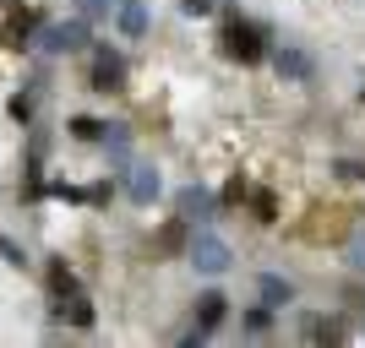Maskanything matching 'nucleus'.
<instances>
[{
	"label": "nucleus",
	"instance_id": "f257e3e1",
	"mask_svg": "<svg viewBox=\"0 0 365 348\" xmlns=\"http://www.w3.org/2000/svg\"><path fill=\"white\" fill-rule=\"evenodd\" d=\"M82 44H88V22H82V16H76V22H49L44 38H38L44 55H71V49H82Z\"/></svg>",
	"mask_w": 365,
	"mask_h": 348
},
{
	"label": "nucleus",
	"instance_id": "f03ea898",
	"mask_svg": "<svg viewBox=\"0 0 365 348\" xmlns=\"http://www.w3.org/2000/svg\"><path fill=\"white\" fill-rule=\"evenodd\" d=\"M224 55H229V60H262V28H251V22H229V28H224Z\"/></svg>",
	"mask_w": 365,
	"mask_h": 348
},
{
	"label": "nucleus",
	"instance_id": "7ed1b4c3",
	"mask_svg": "<svg viewBox=\"0 0 365 348\" xmlns=\"http://www.w3.org/2000/svg\"><path fill=\"white\" fill-rule=\"evenodd\" d=\"M191 267H197V273H224V267H229V245L202 228L197 240H191Z\"/></svg>",
	"mask_w": 365,
	"mask_h": 348
},
{
	"label": "nucleus",
	"instance_id": "20e7f679",
	"mask_svg": "<svg viewBox=\"0 0 365 348\" xmlns=\"http://www.w3.org/2000/svg\"><path fill=\"white\" fill-rule=\"evenodd\" d=\"M125 82V60L115 55V49H98V60H93V88L98 93H115Z\"/></svg>",
	"mask_w": 365,
	"mask_h": 348
},
{
	"label": "nucleus",
	"instance_id": "39448f33",
	"mask_svg": "<svg viewBox=\"0 0 365 348\" xmlns=\"http://www.w3.org/2000/svg\"><path fill=\"white\" fill-rule=\"evenodd\" d=\"M125 191H131V201H137V207H148V201H158L164 180H158V169H153V164H142V169H131V185H125Z\"/></svg>",
	"mask_w": 365,
	"mask_h": 348
},
{
	"label": "nucleus",
	"instance_id": "423d86ee",
	"mask_svg": "<svg viewBox=\"0 0 365 348\" xmlns=\"http://www.w3.org/2000/svg\"><path fill=\"white\" fill-rule=\"evenodd\" d=\"M109 6H120V33L125 38H142V33H148V6H142V0H109Z\"/></svg>",
	"mask_w": 365,
	"mask_h": 348
},
{
	"label": "nucleus",
	"instance_id": "0eeeda50",
	"mask_svg": "<svg viewBox=\"0 0 365 348\" xmlns=\"http://www.w3.org/2000/svg\"><path fill=\"white\" fill-rule=\"evenodd\" d=\"M273 65H278V76H311V60H305V55H300L294 44H284V49H278V55H273Z\"/></svg>",
	"mask_w": 365,
	"mask_h": 348
},
{
	"label": "nucleus",
	"instance_id": "6e6552de",
	"mask_svg": "<svg viewBox=\"0 0 365 348\" xmlns=\"http://www.w3.org/2000/svg\"><path fill=\"white\" fill-rule=\"evenodd\" d=\"M38 22H44L38 11H11V22H6V38H11V44H22V38H28Z\"/></svg>",
	"mask_w": 365,
	"mask_h": 348
},
{
	"label": "nucleus",
	"instance_id": "1a4fd4ad",
	"mask_svg": "<svg viewBox=\"0 0 365 348\" xmlns=\"http://www.w3.org/2000/svg\"><path fill=\"white\" fill-rule=\"evenodd\" d=\"M262 305H289V294H294V288L289 283H284V278H273V273H267V278H262Z\"/></svg>",
	"mask_w": 365,
	"mask_h": 348
},
{
	"label": "nucleus",
	"instance_id": "9d476101",
	"mask_svg": "<svg viewBox=\"0 0 365 348\" xmlns=\"http://www.w3.org/2000/svg\"><path fill=\"white\" fill-rule=\"evenodd\" d=\"M197 310H202V332H207V327H218V321H224V310H229V305H224V294H202V305H197Z\"/></svg>",
	"mask_w": 365,
	"mask_h": 348
},
{
	"label": "nucleus",
	"instance_id": "9b49d317",
	"mask_svg": "<svg viewBox=\"0 0 365 348\" xmlns=\"http://www.w3.org/2000/svg\"><path fill=\"white\" fill-rule=\"evenodd\" d=\"M180 207H185V212H197V218H207V212H213V196H207L202 185H191V191L180 196Z\"/></svg>",
	"mask_w": 365,
	"mask_h": 348
},
{
	"label": "nucleus",
	"instance_id": "f8f14e48",
	"mask_svg": "<svg viewBox=\"0 0 365 348\" xmlns=\"http://www.w3.org/2000/svg\"><path fill=\"white\" fill-rule=\"evenodd\" d=\"M49 288H55V300H66V294H76V278L66 273V261H55V273H49Z\"/></svg>",
	"mask_w": 365,
	"mask_h": 348
},
{
	"label": "nucleus",
	"instance_id": "ddd939ff",
	"mask_svg": "<svg viewBox=\"0 0 365 348\" xmlns=\"http://www.w3.org/2000/svg\"><path fill=\"white\" fill-rule=\"evenodd\" d=\"M71 131H76L82 142H98V137H104V125H98V120H88V115H76V120H71Z\"/></svg>",
	"mask_w": 365,
	"mask_h": 348
},
{
	"label": "nucleus",
	"instance_id": "4468645a",
	"mask_svg": "<svg viewBox=\"0 0 365 348\" xmlns=\"http://www.w3.org/2000/svg\"><path fill=\"white\" fill-rule=\"evenodd\" d=\"M267 321H273V305H257V310H251V316H245V327H251V332H262V327H267Z\"/></svg>",
	"mask_w": 365,
	"mask_h": 348
},
{
	"label": "nucleus",
	"instance_id": "2eb2a0df",
	"mask_svg": "<svg viewBox=\"0 0 365 348\" xmlns=\"http://www.w3.org/2000/svg\"><path fill=\"white\" fill-rule=\"evenodd\" d=\"M0 256L11 261V267H28V256H22V245H16V240H0Z\"/></svg>",
	"mask_w": 365,
	"mask_h": 348
},
{
	"label": "nucleus",
	"instance_id": "dca6fc26",
	"mask_svg": "<svg viewBox=\"0 0 365 348\" xmlns=\"http://www.w3.org/2000/svg\"><path fill=\"white\" fill-rule=\"evenodd\" d=\"M11 120H33V98L22 93V98H11Z\"/></svg>",
	"mask_w": 365,
	"mask_h": 348
},
{
	"label": "nucleus",
	"instance_id": "f3484780",
	"mask_svg": "<svg viewBox=\"0 0 365 348\" xmlns=\"http://www.w3.org/2000/svg\"><path fill=\"white\" fill-rule=\"evenodd\" d=\"M180 11L185 16H207V11H213V0H180Z\"/></svg>",
	"mask_w": 365,
	"mask_h": 348
},
{
	"label": "nucleus",
	"instance_id": "a211bd4d",
	"mask_svg": "<svg viewBox=\"0 0 365 348\" xmlns=\"http://www.w3.org/2000/svg\"><path fill=\"white\" fill-rule=\"evenodd\" d=\"M349 261H354V267H365V234H354V245H349Z\"/></svg>",
	"mask_w": 365,
	"mask_h": 348
},
{
	"label": "nucleus",
	"instance_id": "6ab92c4d",
	"mask_svg": "<svg viewBox=\"0 0 365 348\" xmlns=\"http://www.w3.org/2000/svg\"><path fill=\"white\" fill-rule=\"evenodd\" d=\"M104 6H109V0H76V11H82V16H98Z\"/></svg>",
	"mask_w": 365,
	"mask_h": 348
},
{
	"label": "nucleus",
	"instance_id": "aec40b11",
	"mask_svg": "<svg viewBox=\"0 0 365 348\" xmlns=\"http://www.w3.org/2000/svg\"><path fill=\"white\" fill-rule=\"evenodd\" d=\"M338 174H344V180H365V169H360V164H338Z\"/></svg>",
	"mask_w": 365,
	"mask_h": 348
}]
</instances>
